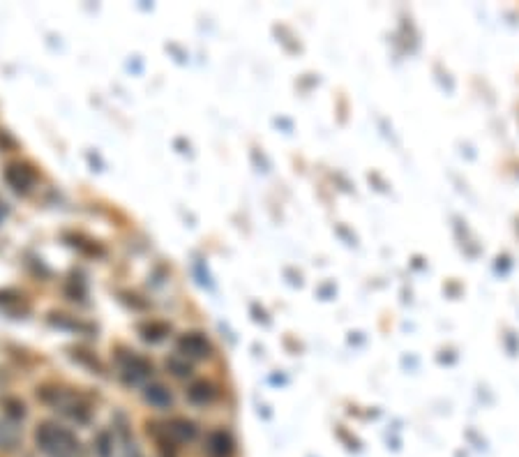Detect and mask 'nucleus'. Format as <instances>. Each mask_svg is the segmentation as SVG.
<instances>
[{
	"mask_svg": "<svg viewBox=\"0 0 519 457\" xmlns=\"http://www.w3.org/2000/svg\"><path fill=\"white\" fill-rule=\"evenodd\" d=\"M35 442L49 457H83V446L77 439V434L54 420L39 422L35 432Z\"/></svg>",
	"mask_w": 519,
	"mask_h": 457,
	"instance_id": "obj_1",
	"label": "nucleus"
},
{
	"mask_svg": "<svg viewBox=\"0 0 519 457\" xmlns=\"http://www.w3.org/2000/svg\"><path fill=\"white\" fill-rule=\"evenodd\" d=\"M118 363H120V370H123V379L127 386H137L153 374V363L144 358V356L134 353V351L118 353Z\"/></svg>",
	"mask_w": 519,
	"mask_h": 457,
	"instance_id": "obj_2",
	"label": "nucleus"
},
{
	"mask_svg": "<svg viewBox=\"0 0 519 457\" xmlns=\"http://www.w3.org/2000/svg\"><path fill=\"white\" fill-rule=\"evenodd\" d=\"M178 353L182 358H194V361H204L213 353V344L204 332H185V335L178 337Z\"/></svg>",
	"mask_w": 519,
	"mask_h": 457,
	"instance_id": "obj_3",
	"label": "nucleus"
},
{
	"mask_svg": "<svg viewBox=\"0 0 519 457\" xmlns=\"http://www.w3.org/2000/svg\"><path fill=\"white\" fill-rule=\"evenodd\" d=\"M5 180H7V185L14 189V192L26 194V192H30V187L35 185L37 173L32 171V166H28V164L12 162V164L5 166Z\"/></svg>",
	"mask_w": 519,
	"mask_h": 457,
	"instance_id": "obj_4",
	"label": "nucleus"
},
{
	"mask_svg": "<svg viewBox=\"0 0 519 457\" xmlns=\"http://www.w3.org/2000/svg\"><path fill=\"white\" fill-rule=\"evenodd\" d=\"M217 397H220V390L213 384V381H206V379H199L194 381L189 388H187V400L196 406H206V404H213Z\"/></svg>",
	"mask_w": 519,
	"mask_h": 457,
	"instance_id": "obj_5",
	"label": "nucleus"
},
{
	"mask_svg": "<svg viewBox=\"0 0 519 457\" xmlns=\"http://www.w3.org/2000/svg\"><path fill=\"white\" fill-rule=\"evenodd\" d=\"M164 430L173 442H194L199 437V427L187 418H171L169 422H164Z\"/></svg>",
	"mask_w": 519,
	"mask_h": 457,
	"instance_id": "obj_6",
	"label": "nucleus"
},
{
	"mask_svg": "<svg viewBox=\"0 0 519 457\" xmlns=\"http://www.w3.org/2000/svg\"><path fill=\"white\" fill-rule=\"evenodd\" d=\"M144 400L150 406H155V409H169V406H173V395L164 384H148L144 388Z\"/></svg>",
	"mask_w": 519,
	"mask_h": 457,
	"instance_id": "obj_7",
	"label": "nucleus"
},
{
	"mask_svg": "<svg viewBox=\"0 0 519 457\" xmlns=\"http://www.w3.org/2000/svg\"><path fill=\"white\" fill-rule=\"evenodd\" d=\"M206 451L211 457H229L231 451H233V442L227 432L217 430V432H211V437H208V444H206Z\"/></svg>",
	"mask_w": 519,
	"mask_h": 457,
	"instance_id": "obj_8",
	"label": "nucleus"
},
{
	"mask_svg": "<svg viewBox=\"0 0 519 457\" xmlns=\"http://www.w3.org/2000/svg\"><path fill=\"white\" fill-rule=\"evenodd\" d=\"M166 368H169L173 377H178V379H185L192 374V365L187 363V358H180V356L166 358Z\"/></svg>",
	"mask_w": 519,
	"mask_h": 457,
	"instance_id": "obj_9",
	"label": "nucleus"
},
{
	"mask_svg": "<svg viewBox=\"0 0 519 457\" xmlns=\"http://www.w3.org/2000/svg\"><path fill=\"white\" fill-rule=\"evenodd\" d=\"M141 332H144V339H148V342H160V339H164V335L169 332V326L166 323H146V326H141Z\"/></svg>",
	"mask_w": 519,
	"mask_h": 457,
	"instance_id": "obj_10",
	"label": "nucleus"
},
{
	"mask_svg": "<svg viewBox=\"0 0 519 457\" xmlns=\"http://www.w3.org/2000/svg\"><path fill=\"white\" fill-rule=\"evenodd\" d=\"M3 406H5V411L10 418H23V415H26V406H23V402L14 400V397H7Z\"/></svg>",
	"mask_w": 519,
	"mask_h": 457,
	"instance_id": "obj_11",
	"label": "nucleus"
}]
</instances>
